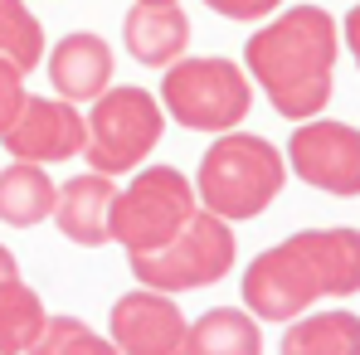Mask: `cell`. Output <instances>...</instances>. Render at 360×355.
Wrapping results in <instances>:
<instances>
[{
	"instance_id": "1",
	"label": "cell",
	"mask_w": 360,
	"mask_h": 355,
	"mask_svg": "<svg viewBox=\"0 0 360 355\" xmlns=\"http://www.w3.org/2000/svg\"><path fill=\"white\" fill-rule=\"evenodd\" d=\"M243 73L263 88L273 112L288 122L316 117L331 103L336 83V20L321 5H292L278 20L258 25L243 44Z\"/></svg>"
},
{
	"instance_id": "2",
	"label": "cell",
	"mask_w": 360,
	"mask_h": 355,
	"mask_svg": "<svg viewBox=\"0 0 360 355\" xmlns=\"http://www.w3.org/2000/svg\"><path fill=\"white\" fill-rule=\"evenodd\" d=\"M351 292H360V229H302L243 273V311L258 321H292L321 297Z\"/></svg>"
},
{
	"instance_id": "3",
	"label": "cell",
	"mask_w": 360,
	"mask_h": 355,
	"mask_svg": "<svg viewBox=\"0 0 360 355\" xmlns=\"http://www.w3.org/2000/svg\"><path fill=\"white\" fill-rule=\"evenodd\" d=\"M283 180H288V161L268 136L229 131L200 156V171L190 185L210 214L234 224V219H258L278 200Z\"/></svg>"
},
{
	"instance_id": "4",
	"label": "cell",
	"mask_w": 360,
	"mask_h": 355,
	"mask_svg": "<svg viewBox=\"0 0 360 355\" xmlns=\"http://www.w3.org/2000/svg\"><path fill=\"white\" fill-rule=\"evenodd\" d=\"M83 122H88L83 156H88V166L98 176H127V171H136L156 151V141L166 131L161 103L146 88H131V83L103 88L93 98V112Z\"/></svg>"
},
{
	"instance_id": "5",
	"label": "cell",
	"mask_w": 360,
	"mask_h": 355,
	"mask_svg": "<svg viewBox=\"0 0 360 355\" xmlns=\"http://www.w3.org/2000/svg\"><path fill=\"white\" fill-rule=\"evenodd\" d=\"M161 103L166 112L190 131H234L253 108V83L234 59H185L166 63L161 78Z\"/></svg>"
},
{
	"instance_id": "6",
	"label": "cell",
	"mask_w": 360,
	"mask_h": 355,
	"mask_svg": "<svg viewBox=\"0 0 360 355\" xmlns=\"http://www.w3.org/2000/svg\"><path fill=\"white\" fill-rule=\"evenodd\" d=\"M234 229L229 219L210 214V209H195L190 224L180 229L171 243L151 248V253H127L131 273L141 288H156V292H190V288H210L219 283L229 268H234Z\"/></svg>"
},
{
	"instance_id": "7",
	"label": "cell",
	"mask_w": 360,
	"mask_h": 355,
	"mask_svg": "<svg viewBox=\"0 0 360 355\" xmlns=\"http://www.w3.org/2000/svg\"><path fill=\"white\" fill-rule=\"evenodd\" d=\"M195 209H200L195 185L180 176L176 166H146L127 190H117L112 243H122L127 253H151V248L171 243L190 224Z\"/></svg>"
},
{
	"instance_id": "8",
	"label": "cell",
	"mask_w": 360,
	"mask_h": 355,
	"mask_svg": "<svg viewBox=\"0 0 360 355\" xmlns=\"http://www.w3.org/2000/svg\"><path fill=\"white\" fill-rule=\"evenodd\" d=\"M288 166L311 190H326L341 200L360 195V127L331 117H307L288 141Z\"/></svg>"
},
{
	"instance_id": "9",
	"label": "cell",
	"mask_w": 360,
	"mask_h": 355,
	"mask_svg": "<svg viewBox=\"0 0 360 355\" xmlns=\"http://www.w3.org/2000/svg\"><path fill=\"white\" fill-rule=\"evenodd\" d=\"M83 136H88V122L68 98H34V93L20 98L10 127L0 131V141L15 161H34V166H54V161L78 156Z\"/></svg>"
},
{
	"instance_id": "10",
	"label": "cell",
	"mask_w": 360,
	"mask_h": 355,
	"mask_svg": "<svg viewBox=\"0 0 360 355\" xmlns=\"http://www.w3.org/2000/svg\"><path fill=\"white\" fill-rule=\"evenodd\" d=\"M185 311L171 292L141 288L112 302L108 331L122 355H185Z\"/></svg>"
},
{
	"instance_id": "11",
	"label": "cell",
	"mask_w": 360,
	"mask_h": 355,
	"mask_svg": "<svg viewBox=\"0 0 360 355\" xmlns=\"http://www.w3.org/2000/svg\"><path fill=\"white\" fill-rule=\"evenodd\" d=\"M112 205H117V180L112 176H73L63 180V190H54V224L68 243L78 248H103L112 243Z\"/></svg>"
},
{
	"instance_id": "12",
	"label": "cell",
	"mask_w": 360,
	"mask_h": 355,
	"mask_svg": "<svg viewBox=\"0 0 360 355\" xmlns=\"http://www.w3.org/2000/svg\"><path fill=\"white\" fill-rule=\"evenodd\" d=\"M112 68L117 59H112L108 39L93 30H73L49 49V83L68 103H93L103 88H112Z\"/></svg>"
},
{
	"instance_id": "13",
	"label": "cell",
	"mask_w": 360,
	"mask_h": 355,
	"mask_svg": "<svg viewBox=\"0 0 360 355\" xmlns=\"http://www.w3.org/2000/svg\"><path fill=\"white\" fill-rule=\"evenodd\" d=\"M122 44H127V54L136 63L166 68L190 44V15L180 5H141V0H131L127 20H122Z\"/></svg>"
},
{
	"instance_id": "14",
	"label": "cell",
	"mask_w": 360,
	"mask_h": 355,
	"mask_svg": "<svg viewBox=\"0 0 360 355\" xmlns=\"http://www.w3.org/2000/svg\"><path fill=\"white\" fill-rule=\"evenodd\" d=\"M185 355H263L258 316L243 306H214L185 326Z\"/></svg>"
},
{
	"instance_id": "15",
	"label": "cell",
	"mask_w": 360,
	"mask_h": 355,
	"mask_svg": "<svg viewBox=\"0 0 360 355\" xmlns=\"http://www.w3.org/2000/svg\"><path fill=\"white\" fill-rule=\"evenodd\" d=\"M54 180L34 161H10L0 171V224L10 229H34L54 214Z\"/></svg>"
},
{
	"instance_id": "16",
	"label": "cell",
	"mask_w": 360,
	"mask_h": 355,
	"mask_svg": "<svg viewBox=\"0 0 360 355\" xmlns=\"http://www.w3.org/2000/svg\"><path fill=\"white\" fill-rule=\"evenodd\" d=\"M283 355H360V316L356 311H316L302 321L292 316Z\"/></svg>"
},
{
	"instance_id": "17",
	"label": "cell",
	"mask_w": 360,
	"mask_h": 355,
	"mask_svg": "<svg viewBox=\"0 0 360 355\" xmlns=\"http://www.w3.org/2000/svg\"><path fill=\"white\" fill-rule=\"evenodd\" d=\"M44 321H49L44 302H39V292H34L20 273L0 283V351L25 355L34 346V336L44 331Z\"/></svg>"
},
{
	"instance_id": "18",
	"label": "cell",
	"mask_w": 360,
	"mask_h": 355,
	"mask_svg": "<svg viewBox=\"0 0 360 355\" xmlns=\"http://www.w3.org/2000/svg\"><path fill=\"white\" fill-rule=\"evenodd\" d=\"M0 54L20 73L39 68L44 59V25L25 0H0Z\"/></svg>"
},
{
	"instance_id": "19",
	"label": "cell",
	"mask_w": 360,
	"mask_h": 355,
	"mask_svg": "<svg viewBox=\"0 0 360 355\" xmlns=\"http://www.w3.org/2000/svg\"><path fill=\"white\" fill-rule=\"evenodd\" d=\"M25 355H122V351L78 316H49Z\"/></svg>"
},
{
	"instance_id": "20",
	"label": "cell",
	"mask_w": 360,
	"mask_h": 355,
	"mask_svg": "<svg viewBox=\"0 0 360 355\" xmlns=\"http://www.w3.org/2000/svg\"><path fill=\"white\" fill-rule=\"evenodd\" d=\"M20 98H25V73H20L15 63L0 54V131L10 127L15 108H20Z\"/></svg>"
},
{
	"instance_id": "21",
	"label": "cell",
	"mask_w": 360,
	"mask_h": 355,
	"mask_svg": "<svg viewBox=\"0 0 360 355\" xmlns=\"http://www.w3.org/2000/svg\"><path fill=\"white\" fill-rule=\"evenodd\" d=\"M205 5H210L219 20H243V25H248V20H268L283 0H205Z\"/></svg>"
},
{
	"instance_id": "22",
	"label": "cell",
	"mask_w": 360,
	"mask_h": 355,
	"mask_svg": "<svg viewBox=\"0 0 360 355\" xmlns=\"http://www.w3.org/2000/svg\"><path fill=\"white\" fill-rule=\"evenodd\" d=\"M341 39H346V49H351V59L360 68V5H351V15H346V25H341Z\"/></svg>"
},
{
	"instance_id": "23",
	"label": "cell",
	"mask_w": 360,
	"mask_h": 355,
	"mask_svg": "<svg viewBox=\"0 0 360 355\" xmlns=\"http://www.w3.org/2000/svg\"><path fill=\"white\" fill-rule=\"evenodd\" d=\"M15 273H20V268H15V253L0 243V283H5V278H15Z\"/></svg>"
},
{
	"instance_id": "24",
	"label": "cell",
	"mask_w": 360,
	"mask_h": 355,
	"mask_svg": "<svg viewBox=\"0 0 360 355\" xmlns=\"http://www.w3.org/2000/svg\"><path fill=\"white\" fill-rule=\"evenodd\" d=\"M141 5H180V0H141Z\"/></svg>"
},
{
	"instance_id": "25",
	"label": "cell",
	"mask_w": 360,
	"mask_h": 355,
	"mask_svg": "<svg viewBox=\"0 0 360 355\" xmlns=\"http://www.w3.org/2000/svg\"><path fill=\"white\" fill-rule=\"evenodd\" d=\"M0 355H5V351H0Z\"/></svg>"
}]
</instances>
